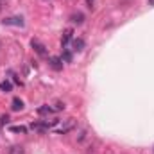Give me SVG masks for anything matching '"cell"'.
Wrapping results in <instances>:
<instances>
[{"label":"cell","instance_id":"obj_5","mask_svg":"<svg viewBox=\"0 0 154 154\" xmlns=\"http://www.w3.org/2000/svg\"><path fill=\"white\" fill-rule=\"evenodd\" d=\"M11 109H13V111H22V109H23V100L18 99V97L13 99V102H11Z\"/></svg>","mask_w":154,"mask_h":154},{"label":"cell","instance_id":"obj_14","mask_svg":"<svg viewBox=\"0 0 154 154\" xmlns=\"http://www.w3.org/2000/svg\"><path fill=\"white\" fill-rule=\"evenodd\" d=\"M7 120H9V116H7V115L0 116V125H4V124H7Z\"/></svg>","mask_w":154,"mask_h":154},{"label":"cell","instance_id":"obj_9","mask_svg":"<svg viewBox=\"0 0 154 154\" xmlns=\"http://www.w3.org/2000/svg\"><path fill=\"white\" fill-rule=\"evenodd\" d=\"M72 22L81 25V23L84 22V14H82V13H74V14H72Z\"/></svg>","mask_w":154,"mask_h":154},{"label":"cell","instance_id":"obj_2","mask_svg":"<svg viewBox=\"0 0 154 154\" xmlns=\"http://www.w3.org/2000/svg\"><path fill=\"white\" fill-rule=\"evenodd\" d=\"M74 125H75L74 118H68V120H66V124H63V125H59V127L56 129V133H59V134H65V133H68V131H70Z\"/></svg>","mask_w":154,"mask_h":154},{"label":"cell","instance_id":"obj_7","mask_svg":"<svg viewBox=\"0 0 154 154\" xmlns=\"http://www.w3.org/2000/svg\"><path fill=\"white\" fill-rule=\"evenodd\" d=\"M4 25H23V22H22V18H5L4 20Z\"/></svg>","mask_w":154,"mask_h":154},{"label":"cell","instance_id":"obj_13","mask_svg":"<svg viewBox=\"0 0 154 154\" xmlns=\"http://www.w3.org/2000/svg\"><path fill=\"white\" fill-rule=\"evenodd\" d=\"M61 59H63V61H66V63H68V61H72V54H70V52H68V50H66V52H65V54H63V57H61Z\"/></svg>","mask_w":154,"mask_h":154},{"label":"cell","instance_id":"obj_12","mask_svg":"<svg viewBox=\"0 0 154 154\" xmlns=\"http://www.w3.org/2000/svg\"><path fill=\"white\" fill-rule=\"evenodd\" d=\"M25 131H27V129H25L23 125H13V127H11V133H22V134H23Z\"/></svg>","mask_w":154,"mask_h":154},{"label":"cell","instance_id":"obj_1","mask_svg":"<svg viewBox=\"0 0 154 154\" xmlns=\"http://www.w3.org/2000/svg\"><path fill=\"white\" fill-rule=\"evenodd\" d=\"M31 47L34 48V52H36V54H39L41 57H47V56H48V52H47V47H45L43 43H39L38 39H32V41H31Z\"/></svg>","mask_w":154,"mask_h":154},{"label":"cell","instance_id":"obj_11","mask_svg":"<svg viewBox=\"0 0 154 154\" xmlns=\"http://www.w3.org/2000/svg\"><path fill=\"white\" fill-rule=\"evenodd\" d=\"M54 109L50 108V106H41V108H38V113L39 115H50Z\"/></svg>","mask_w":154,"mask_h":154},{"label":"cell","instance_id":"obj_15","mask_svg":"<svg viewBox=\"0 0 154 154\" xmlns=\"http://www.w3.org/2000/svg\"><path fill=\"white\" fill-rule=\"evenodd\" d=\"M93 2H95V0H86V4H88V7H93Z\"/></svg>","mask_w":154,"mask_h":154},{"label":"cell","instance_id":"obj_10","mask_svg":"<svg viewBox=\"0 0 154 154\" xmlns=\"http://www.w3.org/2000/svg\"><path fill=\"white\" fill-rule=\"evenodd\" d=\"M0 90H2V91H11V90H13L11 81H2V82H0Z\"/></svg>","mask_w":154,"mask_h":154},{"label":"cell","instance_id":"obj_3","mask_svg":"<svg viewBox=\"0 0 154 154\" xmlns=\"http://www.w3.org/2000/svg\"><path fill=\"white\" fill-rule=\"evenodd\" d=\"M48 65H50L52 70H56V72H61V70H63V59H61V57H50V59H48Z\"/></svg>","mask_w":154,"mask_h":154},{"label":"cell","instance_id":"obj_6","mask_svg":"<svg viewBox=\"0 0 154 154\" xmlns=\"http://www.w3.org/2000/svg\"><path fill=\"white\" fill-rule=\"evenodd\" d=\"M72 34H74V31H72V29H66V31L63 32V38H61V45H63V47H66V43L72 39Z\"/></svg>","mask_w":154,"mask_h":154},{"label":"cell","instance_id":"obj_8","mask_svg":"<svg viewBox=\"0 0 154 154\" xmlns=\"http://www.w3.org/2000/svg\"><path fill=\"white\" fill-rule=\"evenodd\" d=\"M7 154H25V149H23L22 145H13V147L7 151Z\"/></svg>","mask_w":154,"mask_h":154},{"label":"cell","instance_id":"obj_4","mask_svg":"<svg viewBox=\"0 0 154 154\" xmlns=\"http://www.w3.org/2000/svg\"><path fill=\"white\" fill-rule=\"evenodd\" d=\"M82 48H84V39L82 38H77V39L72 41V50H74V52H81Z\"/></svg>","mask_w":154,"mask_h":154}]
</instances>
